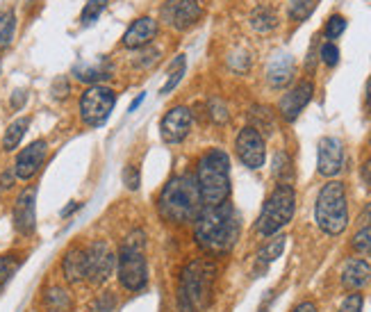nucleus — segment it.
Listing matches in <instances>:
<instances>
[{"mask_svg": "<svg viewBox=\"0 0 371 312\" xmlns=\"http://www.w3.org/2000/svg\"><path fill=\"white\" fill-rule=\"evenodd\" d=\"M26 98H28V94L23 89H16L14 91V96H11V108L14 110H21L23 108V103H26Z\"/></svg>", "mask_w": 371, "mask_h": 312, "instance_id": "ea45409f", "label": "nucleus"}, {"mask_svg": "<svg viewBox=\"0 0 371 312\" xmlns=\"http://www.w3.org/2000/svg\"><path fill=\"white\" fill-rule=\"evenodd\" d=\"M210 117H212V121H216V123H226L228 121V108H226V103L224 100H219V98H214V100H210Z\"/></svg>", "mask_w": 371, "mask_h": 312, "instance_id": "c9c22d12", "label": "nucleus"}, {"mask_svg": "<svg viewBox=\"0 0 371 312\" xmlns=\"http://www.w3.org/2000/svg\"><path fill=\"white\" fill-rule=\"evenodd\" d=\"M362 180L371 187V160H367L365 165H362Z\"/></svg>", "mask_w": 371, "mask_h": 312, "instance_id": "37998d69", "label": "nucleus"}, {"mask_svg": "<svg viewBox=\"0 0 371 312\" xmlns=\"http://www.w3.org/2000/svg\"><path fill=\"white\" fill-rule=\"evenodd\" d=\"M119 281L125 290L139 292L148 283V264H146V239L142 230L127 235L119 253Z\"/></svg>", "mask_w": 371, "mask_h": 312, "instance_id": "423d86ee", "label": "nucleus"}, {"mask_svg": "<svg viewBox=\"0 0 371 312\" xmlns=\"http://www.w3.org/2000/svg\"><path fill=\"white\" fill-rule=\"evenodd\" d=\"M73 73L78 80L83 83H98V80H108L114 73V66L108 57H98V60H91V62H80L73 66Z\"/></svg>", "mask_w": 371, "mask_h": 312, "instance_id": "6ab92c4d", "label": "nucleus"}, {"mask_svg": "<svg viewBox=\"0 0 371 312\" xmlns=\"http://www.w3.org/2000/svg\"><path fill=\"white\" fill-rule=\"evenodd\" d=\"M292 312H317V306L312 301H303V303H298Z\"/></svg>", "mask_w": 371, "mask_h": 312, "instance_id": "79ce46f5", "label": "nucleus"}, {"mask_svg": "<svg viewBox=\"0 0 371 312\" xmlns=\"http://www.w3.org/2000/svg\"><path fill=\"white\" fill-rule=\"evenodd\" d=\"M315 11V0H292L289 3V19L292 21H305Z\"/></svg>", "mask_w": 371, "mask_h": 312, "instance_id": "7c9ffc66", "label": "nucleus"}, {"mask_svg": "<svg viewBox=\"0 0 371 312\" xmlns=\"http://www.w3.org/2000/svg\"><path fill=\"white\" fill-rule=\"evenodd\" d=\"M201 205L203 201H201L199 182H196V178L189 176V173L171 178L160 196V214L169 224L196 222V217L201 212Z\"/></svg>", "mask_w": 371, "mask_h": 312, "instance_id": "f03ea898", "label": "nucleus"}, {"mask_svg": "<svg viewBox=\"0 0 371 312\" xmlns=\"http://www.w3.org/2000/svg\"><path fill=\"white\" fill-rule=\"evenodd\" d=\"M85 253H87V281L91 285L105 283L114 271V264H117V258H114L110 246L105 241H94V244H89L85 249Z\"/></svg>", "mask_w": 371, "mask_h": 312, "instance_id": "1a4fd4ad", "label": "nucleus"}, {"mask_svg": "<svg viewBox=\"0 0 371 312\" xmlns=\"http://www.w3.org/2000/svg\"><path fill=\"white\" fill-rule=\"evenodd\" d=\"M43 303L48 312H68L71 310V296L62 287H51L43 296Z\"/></svg>", "mask_w": 371, "mask_h": 312, "instance_id": "4be33fe9", "label": "nucleus"}, {"mask_svg": "<svg viewBox=\"0 0 371 312\" xmlns=\"http://www.w3.org/2000/svg\"><path fill=\"white\" fill-rule=\"evenodd\" d=\"M53 91H55V96H57V98H64V96H66V91H68V83H66L64 78L55 80V85H53Z\"/></svg>", "mask_w": 371, "mask_h": 312, "instance_id": "58836bf2", "label": "nucleus"}, {"mask_svg": "<svg viewBox=\"0 0 371 312\" xmlns=\"http://www.w3.org/2000/svg\"><path fill=\"white\" fill-rule=\"evenodd\" d=\"M28 128H30V119L28 117L16 119L14 123H11L9 128L5 130V137H3V148H5V151H14V148L21 144L23 135H26Z\"/></svg>", "mask_w": 371, "mask_h": 312, "instance_id": "b1692460", "label": "nucleus"}, {"mask_svg": "<svg viewBox=\"0 0 371 312\" xmlns=\"http://www.w3.org/2000/svg\"><path fill=\"white\" fill-rule=\"evenodd\" d=\"M344 167V148L342 142L335 137H323L319 142V155H317V169L321 176L333 178L338 176Z\"/></svg>", "mask_w": 371, "mask_h": 312, "instance_id": "2eb2a0df", "label": "nucleus"}, {"mask_svg": "<svg viewBox=\"0 0 371 312\" xmlns=\"http://www.w3.org/2000/svg\"><path fill=\"white\" fill-rule=\"evenodd\" d=\"M123 182L127 184V189H139V182H142V178H139V169L135 167H125L123 169Z\"/></svg>", "mask_w": 371, "mask_h": 312, "instance_id": "4c0bfd02", "label": "nucleus"}, {"mask_svg": "<svg viewBox=\"0 0 371 312\" xmlns=\"http://www.w3.org/2000/svg\"><path fill=\"white\" fill-rule=\"evenodd\" d=\"M312 94H315V85H312L310 80L298 83L292 91H287V94L281 98V103H278V112H281V117L285 121H296L298 114L303 112V108L312 100Z\"/></svg>", "mask_w": 371, "mask_h": 312, "instance_id": "4468645a", "label": "nucleus"}, {"mask_svg": "<svg viewBox=\"0 0 371 312\" xmlns=\"http://www.w3.org/2000/svg\"><path fill=\"white\" fill-rule=\"evenodd\" d=\"M14 176H16L14 171H5V173H3V178H0V187H3V189L11 187V180H14Z\"/></svg>", "mask_w": 371, "mask_h": 312, "instance_id": "a19ab883", "label": "nucleus"}, {"mask_svg": "<svg viewBox=\"0 0 371 312\" xmlns=\"http://www.w3.org/2000/svg\"><path fill=\"white\" fill-rule=\"evenodd\" d=\"M46 160V142L37 140L32 142L28 148H23L16 157V165H14V173L21 180H30L34 173H37Z\"/></svg>", "mask_w": 371, "mask_h": 312, "instance_id": "dca6fc26", "label": "nucleus"}, {"mask_svg": "<svg viewBox=\"0 0 371 312\" xmlns=\"http://www.w3.org/2000/svg\"><path fill=\"white\" fill-rule=\"evenodd\" d=\"M362 222H367V224L371 226V203L365 207V212H362Z\"/></svg>", "mask_w": 371, "mask_h": 312, "instance_id": "a18cd8bd", "label": "nucleus"}, {"mask_svg": "<svg viewBox=\"0 0 371 312\" xmlns=\"http://www.w3.org/2000/svg\"><path fill=\"white\" fill-rule=\"evenodd\" d=\"M319 55H321V62H323V64H328V66H335V64L340 62V48H338V46H335L333 41H326V43H323Z\"/></svg>", "mask_w": 371, "mask_h": 312, "instance_id": "f704fd0d", "label": "nucleus"}, {"mask_svg": "<svg viewBox=\"0 0 371 312\" xmlns=\"http://www.w3.org/2000/svg\"><path fill=\"white\" fill-rule=\"evenodd\" d=\"M78 207H80V203H73V205L64 207V210H62V217H68V214H71L73 210H78Z\"/></svg>", "mask_w": 371, "mask_h": 312, "instance_id": "49530a36", "label": "nucleus"}, {"mask_svg": "<svg viewBox=\"0 0 371 312\" xmlns=\"http://www.w3.org/2000/svg\"><path fill=\"white\" fill-rule=\"evenodd\" d=\"M296 207V194L292 189V184L281 182L271 192V196L266 199L262 212L258 217V233L262 237H271L278 230H283L294 217Z\"/></svg>", "mask_w": 371, "mask_h": 312, "instance_id": "0eeeda50", "label": "nucleus"}, {"mask_svg": "<svg viewBox=\"0 0 371 312\" xmlns=\"http://www.w3.org/2000/svg\"><path fill=\"white\" fill-rule=\"evenodd\" d=\"M114 103H117V94L110 87L94 85L80 98V117L91 128H98V125H103L110 119Z\"/></svg>", "mask_w": 371, "mask_h": 312, "instance_id": "6e6552de", "label": "nucleus"}, {"mask_svg": "<svg viewBox=\"0 0 371 312\" xmlns=\"http://www.w3.org/2000/svg\"><path fill=\"white\" fill-rule=\"evenodd\" d=\"M317 226L326 235H342L349 226V203H346V189L338 180H330L321 187L315 205Z\"/></svg>", "mask_w": 371, "mask_h": 312, "instance_id": "39448f33", "label": "nucleus"}, {"mask_svg": "<svg viewBox=\"0 0 371 312\" xmlns=\"http://www.w3.org/2000/svg\"><path fill=\"white\" fill-rule=\"evenodd\" d=\"M369 148H371V137H369Z\"/></svg>", "mask_w": 371, "mask_h": 312, "instance_id": "8fccbe9b", "label": "nucleus"}, {"mask_svg": "<svg viewBox=\"0 0 371 312\" xmlns=\"http://www.w3.org/2000/svg\"><path fill=\"white\" fill-rule=\"evenodd\" d=\"M155 34H157V21L150 16H142L125 30L123 46L125 48H144V46H148L155 39Z\"/></svg>", "mask_w": 371, "mask_h": 312, "instance_id": "f3484780", "label": "nucleus"}, {"mask_svg": "<svg viewBox=\"0 0 371 312\" xmlns=\"http://www.w3.org/2000/svg\"><path fill=\"white\" fill-rule=\"evenodd\" d=\"M344 30H346V19L340 16V14H335V16L328 19L326 30H323V32H326V37H328V39H338Z\"/></svg>", "mask_w": 371, "mask_h": 312, "instance_id": "473e14b6", "label": "nucleus"}, {"mask_svg": "<svg viewBox=\"0 0 371 312\" xmlns=\"http://www.w3.org/2000/svg\"><path fill=\"white\" fill-rule=\"evenodd\" d=\"M192 130V110L187 108H171L160 123V135L167 144H180Z\"/></svg>", "mask_w": 371, "mask_h": 312, "instance_id": "f8f14e48", "label": "nucleus"}, {"mask_svg": "<svg viewBox=\"0 0 371 312\" xmlns=\"http://www.w3.org/2000/svg\"><path fill=\"white\" fill-rule=\"evenodd\" d=\"M351 246L353 251L362 253V256H371V226L360 228L351 239Z\"/></svg>", "mask_w": 371, "mask_h": 312, "instance_id": "2f4dec72", "label": "nucleus"}, {"mask_svg": "<svg viewBox=\"0 0 371 312\" xmlns=\"http://www.w3.org/2000/svg\"><path fill=\"white\" fill-rule=\"evenodd\" d=\"M62 271L68 283H80L87 279V253L85 249H71L62 260Z\"/></svg>", "mask_w": 371, "mask_h": 312, "instance_id": "412c9836", "label": "nucleus"}, {"mask_svg": "<svg viewBox=\"0 0 371 312\" xmlns=\"http://www.w3.org/2000/svg\"><path fill=\"white\" fill-rule=\"evenodd\" d=\"M235 148H237L239 160L244 162L249 169H260L264 165V160H266L264 140H262V135L253 128V125H246V128L237 135Z\"/></svg>", "mask_w": 371, "mask_h": 312, "instance_id": "9b49d317", "label": "nucleus"}, {"mask_svg": "<svg viewBox=\"0 0 371 312\" xmlns=\"http://www.w3.org/2000/svg\"><path fill=\"white\" fill-rule=\"evenodd\" d=\"M114 306H117V298H114L112 292L100 294L94 303H91L89 312H114Z\"/></svg>", "mask_w": 371, "mask_h": 312, "instance_id": "72a5a7b5", "label": "nucleus"}, {"mask_svg": "<svg viewBox=\"0 0 371 312\" xmlns=\"http://www.w3.org/2000/svg\"><path fill=\"white\" fill-rule=\"evenodd\" d=\"M196 182L205 205L226 203L230 196V157L219 148L205 153L196 167Z\"/></svg>", "mask_w": 371, "mask_h": 312, "instance_id": "20e7f679", "label": "nucleus"}, {"mask_svg": "<svg viewBox=\"0 0 371 312\" xmlns=\"http://www.w3.org/2000/svg\"><path fill=\"white\" fill-rule=\"evenodd\" d=\"M294 73V60L292 55H276L273 60L266 66V80H269L271 87H285L289 80H292Z\"/></svg>", "mask_w": 371, "mask_h": 312, "instance_id": "aec40b11", "label": "nucleus"}, {"mask_svg": "<svg viewBox=\"0 0 371 312\" xmlns=\"http://www.w3.org/2000/svg\"><path fill=\"white\" fill-rule=\"evenodd\" d=\"M194 235L207 253H228L239 237V217L228 201L221 205H205L196 217Z\"/></svg>", "mask_w": 371, "mask_h": 312, "instance_id": "f257e3e1", "label": "nucleus"}, {"mask_svg": "<svg viewBox=\"0 0 371 312\" xmlns=\"http://www.w3.org/2000/svg\"><path fill=\"white\" fill-rule=\"evenodd\" d=\"M0 73H3V64H0Z\"/></svg>", "mask_w": 371, "mask_h": 312, "instance_id": "09e8293b", "label": "nucleus"}, {"mask_svg": "<svg viewBox=\"0 0 371 312\" xmlns=\"http://www.w3.org/2000/svg\"><path fill=\"white\" fill-rule=\"evenodd\" d=\"M362 303H365L362 294H349L340 306V312H362Z\"/></svg>", "mask_w": 371, "mask_h": 312, "instance_id": "e433bc0d", "label": "nucleus"}, {"mask_svg": "<svg viewBox=\"0 0 371 312\" xmlns=\"http://www.w3.org/2000/svg\"><path fill=\"white\" fill-rule=\"evenodd\" d=\"M144 98H146V94H139L132 103H130V108H127V112H135L139 105H142V103H144Z\"/></svg>", "mask_w": 371, "mask_h": 312, "instance_id": "c03bdc74", "label": "nucleus"}, {"mask_svg": "<svg viewBox=\"0 0 371 312\" xmlns=\"http://www.w3.org/2000/svg\"><path fill=\"white\" fill-rule=\"evenodd\" d=\"M285 244H287V237H285V235H276L273 239H269V241H266V244L258 251V262H260V264H271L273 260H278V258L283 256Z\"/></svg>", "mask_w": 371, "mask_h": 312, "instance_id": "5701e85b", "label": "nucleus"}, {"mask_svg": "<svg viewBox=\"0 0 371 312\" xmlns=\"http://www.w3.org/2000/svg\"><path fill=\"white\" fill-rule=\"evenodd\" d=\"M203 7L199 0H167L162 5V21L173 30H187L201 19Z\"/></svg>", "mask_w": 371, "mask_h": 312, "instance_id": "9d476101", "label": "nucleus"}, {"mask_svg": "<svg viewBox=\"0 0 371 312\" xmlns=\"http://www.w3.org/2000/svg\"><path fill=\"white\" fill-rule=\"evenodd\" d=\"M367 108L371 112V76H369V83H367Z\"/></svg>", "mask_w": 371, "mask_h": 312, "instance_id": "de8ad7c7", "label": "nucleus"}, {"mask_svg": "<svg viewBox=\"0 0 371 312\" xmlns=\"http://www.w3.org/2000/svg\"><path fill=\"white\" fill-rule=\"evenodd\" d=\"M276 14L269 9V7H258L251 14V26L258 30V32H269L276 28Z\"/></svg>", "mask_w": 371, "mask_h": 312, "instance_id": "a878e982", "label": "nucleus"}, {"mask_svg": "<svg viewBox=\"0 0 371 312\" xmlns=\"http://www.w3.org/2000/svg\"><path fill=\"white\" fill-rule=\"evenodd\" d=\"M105 7H108V0H89V3L85 5V9H83L80 23H83V26H94Z\"/></svg>", "mask_w": 371, "mask_h": 312, "instance_id": "c756f323", "label": "nucleus"}, {"mask_svg": "<svg viewBox=\"0 0 371 312\" xmlns=\"http://www.w3.org/2000/svg\"><path fill=\"white\" fill-rule=\"evenodd\" d=\"M273 176L285 184H289V180H292V176H294L292 160H289V155L283 151H278L273 157Z\"/></svg>", "mask_w": 371, "mask_h": 312, "instance_id": "c85d7f7f", "label": "nucleus"}, {"mask_svg": "<svg viewBox=\"0 0 371 312\" xmlns=\"http://www.w3.org/2000/svg\"><path fill=\"white\" fill-rule=\"evenodd\" d=\"M216 264L212 260H192L180 274L178 312H203L212 303Z\"/></svg>", "mask_w": 371, "mask_h": 312, "instance_id": "7ed1b4c3", "label": "nucleus"}, {"mask_svg": "<svg viewBox=\"0 0 371 312\" xmlns=\"http://www.w3.org/2000/svg\"><path fill=\"white\" fill-rule=\"evenodd\" d=\"M371 283V264L367 260H349L344 264V271H342V285L346 290H362L365 285Z\"/></svg>", "mask_w": 371, "mask_h": 312, "instance_id": "a211bd4d", "label": "nucleus"}, {"mask_svg": "<svg viewBox=\"0 0 371 312\" xmlns=\"http://www.w3.org/2000/svg\"><path fill=\"white\" fill-rule=\"evenodd\" d=\"M14 32H16V16H14V11L7 9L0 14V51L11 46V41H14Z\"/></svg>", "mask_w": 371, "mask_h": 312, "instance_id": "393cba45", "label": "nucleus"}, {"mask_svg": "<svg viewBox=\"0 0 371 312\" xmlns=\"http://www.w3.org/2000/svg\"><path fill=\"white\" fill-rule=\"evenodd\" d=\"M184 66H187V60H184V55H178L176 60H173V64L169 66V73H167L169 78H167L164 87H162V94H169V91L176 89V85L184 76Z\"/></svg>", "mask_w": 371, "mask_h": 312, "instance_id": "cd10ccee", "label": "nucleus"}, {"mask_svg": "<svg viewBox=\"0 0 371 312\" xmlns=\"http://www.w3.org/2000/svg\"><path fill=\"white\" fill-rule=\"evenodd\" d=\"M21 267V256L19 253H7V256H0V290L9 283L11 276L16 274Z\"/></svg>", "mask_w": 371, "mask_h": 312, "instance_id": "bb28decb", "label": "nucleus"}, {"mask_svg": "<svg viewBox=\"0 0 371 312\" xmlns=\"http://www.w3.org/2000/svg\"><path fill=\"white\" fill-rule=\"evenodd\" d=\"M14 226L21 235H32L37 228V187H26L14 203Z\"/></svg>", "mask_w": 371, "mask_h": 312, "instance_id": "ddd939ff", "label": "nucleus"}]
</instances>
